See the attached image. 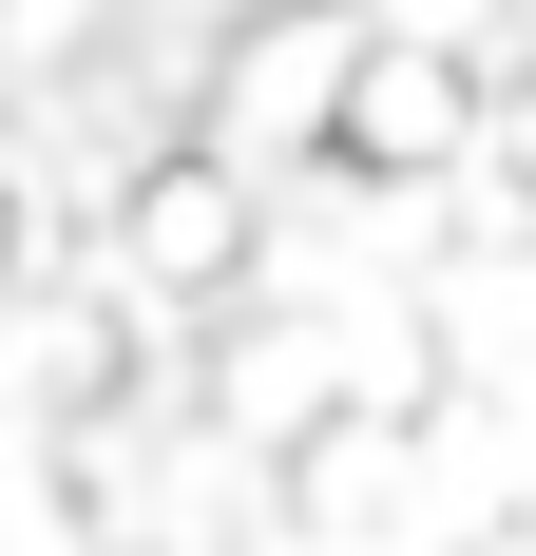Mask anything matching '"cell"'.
Listing matches in <instances>:
<instances>
[{
    "label": "cell",
    "instance_id": "6da1fadb",
    "mask_svg": "<svg viewBox=\"0 0 536 556\" xmlns=\"http://www.w3.org/2000/svg\"><path fill=\"white\" fill-rule=\"evenodd\" d=\"M345 135H365V154H460V58H365V77H345Z\"/></svg>",
    "mask_w": 536,
    "mask_h": 556
}]
</instances>
